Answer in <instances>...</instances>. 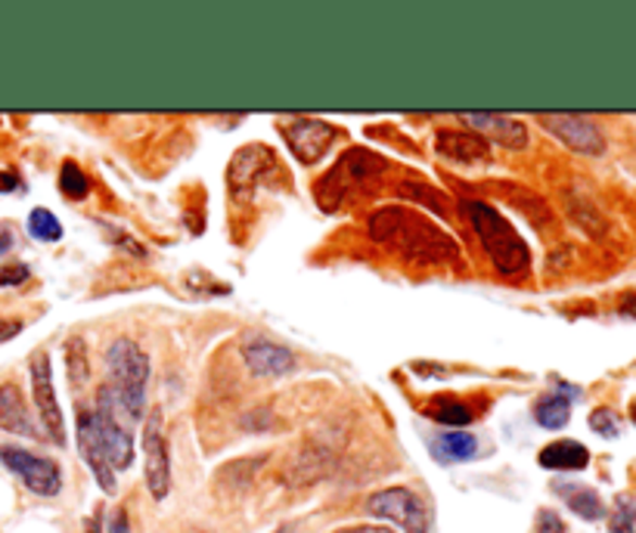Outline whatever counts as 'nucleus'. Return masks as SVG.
<instances>
[{"instance_id": "6e6552de", "label": "nucleus", "mask_w": 636, "mask_h": 533, "mask_svg": "<svg viewBox=\"0 0 636 533\" xmlns=\"http://www.w3.org/2000/svg\"><path fill=\"white\" fill-rule=\"evenodd\" d=\"M540 125L559 137L569 150L581 155H602L606 152V137L596 122L584 115H571V112H540Z\"/></svg>"}, {"instance_id": "20e7f679", "label": "nucleus", "mask_w": 636, "mask_h": 533, "mask_svg": "<svg viewBox=\"0 0 636 533\" xmlns=\"http://www.w3.org/2000/svg\"><path fill=\"white\" fill-rule=\"evenodd\" d=\"M106 372L118 397L131 409V416L143 419V401H147V379H150V357L140 351V344L131 339H118L106 351Z\"/></svg>"}, {"instance_id": "7c9ffc66", "label": "nucleus", "mask_w": 636, "mask_h": 533, "mask_svg": "<svg viewBox=\"0 0 636 533\" xmlns=\"http://www.w3.org/2000/svg\"><path fill=\"white\" fill-rule=\"evenodd\" d=\"M110 533H131V524H128V515H125V509H118V512H115Z\"/></svg>"}, {"instance_id": "a878e982", "label": "nucleus", "mask_w": 636, "mask_h": 533, "mask_svg": "<svg viewBox=\"0 0 636 533\" xmlns=\"http://www.w3.org/2000/svg\"><path fill=\"white\" fill-rule=\"evenodd\" d=\"M609 533H636V503L631 496H618Z\"/></svg>"}, {"instance_id": "f03ea898", "label": "nucleus", "mask_w": 636, "mask_h": 533, "mask_svg": "<svg viewBox=\"0 0 636 533\" xmlns=\"http://www.w3.org/2000/svg\"><path fill=\"white\" fill-rule=\"evenodd\" d=\"M462 212L469 217L475 236L482 239L484 252L494 261V267L506 274V277H516V274H525L531 255H527V245L522 236L516 233V227L506 220L497 208H491L487 202H462Z\"/></svg>"}, {"instance_id": "4be33fe9", "label": "nucleus", "mask_w": 636, "mask_h": 533, "mask_svg": "<svg viewBox=\"0 0 636 533\" xmlns=\"http://www.w3.org/2000/svg\"><path fill=\"white\" fill-rule=\"evenodd\" d=\"M28 233L35 236L38 242H56V239H63V224L56 220L53 212L35 208V212L28 214Z\"/></svg>"}, {"instance_id": "c85d7f7f", "label": "nucleus", "mask_w": 636, "mask_h": 533, "mask_svg": "<svg viewBox=\"0 0 636 533\" xmlns=\"http://www.w3.org/2000/svg\"><path fill=\"white\" fill-rule=\"evenodd\" d=\"M25 279H28V267H23V264L3 267V270H0V285H20Z\"/></svg>"}, {"instance_id": "423d86ee", "label": "nucleus", "mask_w": 636, "mask_h": 533, "mask_svg": "<svg viewBox=\"0 0 636 533\" xmlns=\"http://www.w3.org/2000/svg\"><path fill=\"white\" fill-rule=\"evenodd\" d=\"M0 462L38 496H56V493L63 491L60 466L53 459H47V456H35V453L20 447H3L0 449Z\"/></svg>"}, {"instance_id": "72a5a7b5", "label": "nucleus", "mask_w": 636, "mask_h": 533, "mask_svg": "<svg viewBox=\"0 0 636 533\" xmlns=\"http://www.w3.org/2000/svg\"><path fill=\"white\" fill-rule=\"evenodd\" d=\"M85 533H103V515L97 512L93 518H88V524H85Z\"/></svg>"}, {"instance_id": "2f4dec72", "label": "nucleus", "mask_w": 636, "mask_h": 533, "mask_svg": "<svg viewBox=\"0 0 636 533\" xmlns=\"http://www.w3.org/2000/svg\"><path fill=\"white\" fill-rule=\"evenodd\" d=\"M332 533H395L392 528H376V524H354V528H342Z\"/></svg>"}, {"instance_id": "473e14b6", "label": "nucleus", "mask_w": 636, "mask_h": 533, "mask_svg": "<svg viewBox=\"0 0 636 533\" xmlns=\"http://www.w3.org/2000/svg\"><path fill=\"white\" fill-rule=\"evenodd\" d=\"M20 190V177L10 172H0V192H13Z\"/></svg>"}, {"instance_id": "7ed1b4c3", "label": "nucleus", "mask_w": 636, "mask_h": 533, "mask_svg": "<svg viewBox=\"0 0 636 533\" xmlns=\"http://www.w3.org/2000/svg\"><path fill=\"white\" fill-rule=\"evenodd\" d=\"M385 172H389V162L382 155H376L373 150H348L314 187V195L327 212H335L342 202H348L352 195L367 190Z\"/></svg>"}, {"instance_id": "4468645a", "label": "nucleus", "mask_w": 636, "mask_h": 533, "mask_svg": "<svg viewBox=\"0 0 636 533\" xmlns=\"http://www.w3.org/2000/svg\"><path fill=\"white\" fill-rule=\"evenodd\" d=\"M460 118L466 125L479 128V137H491L506 150H525L527 147V128L519 118H509L500 112H491V115L487 112H466Z\"/></svg>"}, {"instance_id": "f704fd0d", "label": "nucleus", "mask_w": 636, "mask_h": 533, "mask_svg": "<svg viewBox=\"0 0 636 533\" xmlns=\"http://www.w3.org/2000/svg\"><path fill=\"white\" fill-rule=\"evenodd\" d=\"M631 416H634V422H636V404H634V409H631Z\"/></svg>"}, {"instance_id": "aec40b11", "label": "nucleus", "mask_w": 636, "mask_h": 533, "mask_svg": "<svg viewBox=\"0 0 636 533\" xmlns=\"http://www.w3.org/2000/svg\"><path fill=\"white\" fill-rule=\"evenodd\" d=\"M571 416V401L562 397V394H552V397H544L540 404L534 406V419L544 428H562L569 422Z\"/></svg>"}, {"instance_id": "ddd939ff", "label": "nucleus", "mask_w": 636, "mask_h": 533, "mask_svg": "<svg viewBox=\"0 0 636 533\" xmlns=\"http://www.w3.org/2000/svg\"><path fill=\"white\" fill-rule=\"evenodd\" d=\"M242 360L249 366L252 376L258 379H280L295 369V357L292 351H285L283 344L267 342V339H252L242 347Z\"/></svg>"}, {"instance_id": "dca6fc26", "label": "nucleus", "mask_w": 636, "mask_h": 533, "mask_svg": "<svg viewBox=\"0 0 636 533\" xmlns=\"http://www.w3.org/2000/svg\"><path fill=\"white\" fill-rule=\"evenodd\" d=\"M0 428L23 434V437H38V431L31 426V416L25 409L23 391L16 384H3L0 388Z\"/></svg>"}, {"instance_id": "393cba45", "label": "nucleus", "mask_w": 636, "mask_h": 533, "mask_svg": "<svg viewBox=\"0 0 636 533\" xmlns=\"http://www.w3.org/2000/svg\"><path fill=\"white\" fill-rule=\"evenodd\" d=\"M60 190L66 192L68 199H85L90 192V180L75 162L63 165V172H60Z\"/></svg>"}, {"instance_id": "5701e85b", "label": "nucleus", "mask_w": 636, "mask_h": 533, "mask_svg": "<svg viewBox=\"0 0 636 533\" xmlns=\"http://www.w3.org/2000/svg\"><path fill=\"white\" fill-rule=\"evenodd\" d=\"M569 208H571V217H574V220H577L587 233L590 236L606 233V220H602V214L593 208L590 199H577V195H571Z\"/></svg>"}, {"instance_id": "0eeeda50", "label": "nucleus", "mask_w": 636, "mask_h": 533, "mask_svg": "<svg viewBox=\"0 0 636 533\" xmlns=\"http://www.w3.org/2000/svg\"><path fill=\"white\" fill-rule=\"evenodd\" d=\"M143 456H147V487L153 499H168L171 493V456L162 434V409H153L143 426Z\"/></svg>"}, {"instance_id": "1a4fd4ad", "label": "nucleus", "mask_w": 636, "mask_h": 533, "mask_svg": "<svg viewBox=\"0 0 636 533\" xmlns=\"http://www.w3.org/2000/svg\"><path fill=\"white\" fill-rule=\"evenodd\" d=\"M285 147L292 150V155L302 162V165H314L317 158H323V152L330 150L339 137V130L327 125V122H317V118H289L280 125Z\"/></svg>"}, {"instance_id": "f257e3e1", "label": "nucleus", "mask_w": 636, "mask_h": 533, "mask_svg": "<svg viewBox=\"0 0 636 533\" xmlns=\"http://www.w3.org/2000/svg\"><path fill=\"white\" fill-rule=\"evenodd\" d=\"M370 239L389 249H397L404 257L419 264H438L454 261L460 245L444 233L441 227L429 224L425 217L407 212V208H382L370 220Z\"/></svg>"}, {"instance_id": "9b49d317", "label": "nucleus", "mask_w": 636, "mask_h": 533, "mask_svg": "<svg viewBox=\"0 0 636 533\" xmlns=\"http://www.w3.org/2000/svg\"><path fill=\"white\" fill-rule=\"evenodd\" d=\"M277 165V158H274V152L262 147V143H252V147H245L233 155V162H230V168H227V183H230V192H233V199H249L252 190L258 187V180L267 177V172Z\"/></svg>"}, {"instance_id": "2eb2a0df", "label": "nucleus", "mask_w": 636, "mask_h": 533, "mask_svg": "<svg viewBox=\"0 0 636 533\" xmlns=\"http://www.w3.org/2000/svg\"><path fill=\"white\" fill-rule=\"evenodd\" d=\"M435 150L450 162L460 165H475V162H487L491 158V143L479 137L475 130H441L435 137Z\"/></svg>"}, {"instance_id": "c756f323", "label": "nucleus", "mask_w": 636, "mask_h": 533, "mask_svg": "<svg viewBox=\"0 0 636 533\" xmlns=\"http://www.w3.org/2000/svg\"><path fill=\"white\" fill-rule=\"evenodd\" d=\"M23 332V322H7V320H0V344L3 342H10V339H16Z\"/></svg>"}, {"instance_id": "f3484780", "label": "nucleus", "mask_w": 636, "mask_h": 533, "mask_svg": "<svg viewBox=\"0 0 636 533\" xmlns=\"http://www.w3.org/2000/svg\"><path fill=\"white\" fill-rule=\"evenodd\" d=\"M537 462L552 471H584L590 466V449L577 441H552L549 447L540 449Z\"/></svg>"}, {"instance_id": "39448f33", "label": "nucleus", "mask_w": 636, "mask_h": 533, "mask_svg": "<svg viewBox=\"0 0 636 533\" xmlns=\"http://www.w3.org/2000/svg\"><path fill=\"white\" fill-rule=\"evenodd\" d=\"M367 515L392 521L407 533H429L432 531V512L425 499L414 493L410 487H385L367 499Z\"/></svg>"}, {"instance_id": "a211bd4d", "label": "nucleus", "mask_w": 636, "mask_h": 533, "mask_svg": "<svg viewBox=\"0 0 636 533\" xmlns=\"http://www.w3.org/2000/svg\"><path fill=\"white\" fill-rule=\"evenodd\" d=\"M432 453L438 462H469L479 456V437L472 431H447L435 437Z\"/></svg>"}, {"instance_id": "9d476101", "label": "nucleus", "mask_w": 636, "mask_h": 533, "mask_svg": "<svg viewBox=\"0 0 636 533\" xmlns=\"http://www.w3.org/2000/svg\"><path fill=\"white\" fill-rule=\"evenodd\" d=\"M31 391H35V404L41 413V426L56 441L66 444V426H63V409L56 404V391H53V372H50V357L35 354L31 357Z\"/></svg>"}, {"instance_id": "b1692460", "label": "nucleus", "mask_w": 636, "mask_h": 533, "mask_svg": "<svg viewBox=\"0 0 636 533\" xmlns=\"http://www.w3.org/2000/svg\"><path fill=\"white\" fill-rule=\"evenodd\" d=\"M66 366L68 376H72V384H85L88 382V351H85V339H68L66 342Z\"/></svg>"}, {"instance_id": "f8f14e48", "label": "nucleus", "mask_w": 636, "mask_h": 533, "mask_svg": "<svg viewBox=\"0 0 636 533\" xmlns=\"http://www.w3.org/2000/svg\"><path fill=\"white\" fill-rule=\"evenodd\" d=\"M75 437H78V449H81V459L88 462V469L93 471L97 484L106 493H115V469L110 466V456L103 449L100 441V431H97V419L93 413H78V428H75Z\"/></svg>"}, {"instance_id": "bb28decb", "label": "nucleus", "mask_w": 636, "mask_h": 533, "mask_svg": "<svg viewBox=\"0 0 636 533\" xmlns=\"http://www.w3.org/2000/svg\"><path fill=\"white\" fill-rule=\"evenodd\" d=\"M590 428L596 434H602V437H614L618 434V416H614L612 409H593L590 416Z\"/></svg>"}, {"instance_id": "6ab92c4d", "label": "nucleus", "mask_w": 636, "mask_h": 533, "mask_svg": "<svg viewBox=\"0 0 636 533\" xmlns=\"http://www.w3.org/2000/svg\"><path fill=\"white\" fill-rule=\"evenodd\" d=\"M556 491L565 496V503H569V509L577 518H584V521H599L602 515H606V506H602V499H599V493L590 491V487H574V484H556Z\"/></svg>"}, {"instance_id": "412c9836", "label": "nucleus", "mask_w": 636, "mask_h": 533, "mask_svg": "<svg viewBox=\"0 0 636 533\" xmlns=\"http://www.w3.org/2000/svg\"><path fill=\"white\" fill-rule=\"evenodd\" d=\"M429 416L438 422V426H469L472 422V409L460 401H454V397H444V401H435V404L429 406Z\"/></svg>"}, {"instance_id": "cd10ccee", "label": "nucleus", "mask_w": 636, "mask_h": 533, "mask_svg": "<svg viewBox=\"0 0 636 533\" xmlns=\"http://www.w3.org/2000/svg\"><path fill=\"white\" fill-rule=\"evenodd\" d=\"M537 533H565V524L552 509H544L537 512Z\"/></svg>"}]
</instances>
